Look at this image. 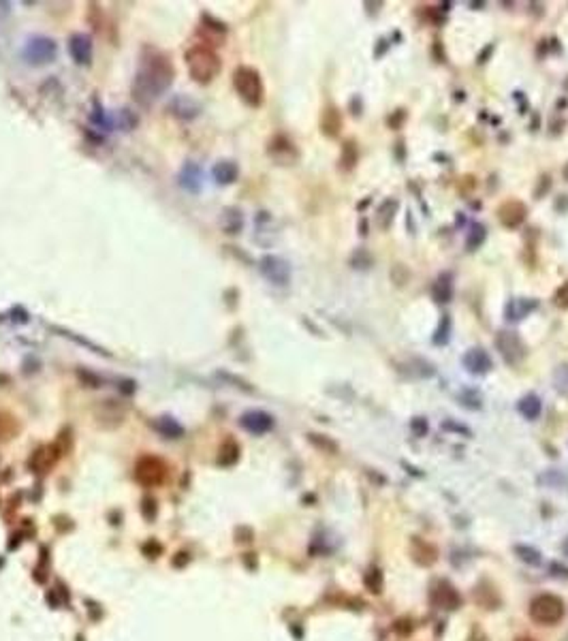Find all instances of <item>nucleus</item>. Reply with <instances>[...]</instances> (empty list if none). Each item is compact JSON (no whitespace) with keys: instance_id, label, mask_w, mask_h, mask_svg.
<instances>
[{"instance_id":"1","label":"nucleus","mask_w":568,"mask_h":641,"mask_svg":"<svg viewBox=\"0 0 568 641\" xmlns=\"http://www.w3.org/2000/svg\"><path fill=\"white\" fill-rule=\"evenodd\" d=\"M175 71L169 56L160 50L146 48L139 56V67L133 80V97L139 105H152L173 84Z\"/></svg>"},{"instance_id":"2","label":"nucleus","mask_w":568,"mask_h":641,"mask_svg":"<svg viewBox=\"0 0 568 641\" xmlns=\"http://www.w3.org/2000/svg\"><path fill=\"white\" fill-rule=\"evenodd\" d=\"M184 60L192 82L197 84H209L220 73V58L207 45H192L186 52Z\"/></svg>"},{"instance_id":"3","label":"nucleus","mask_w":568,"mask_h":641,"mask_svg":"<svg viewBox=\"0 0 568 641\" xmlns=\"http://www.w3.org/2000/svg\"><path fill=\"white\" fill-rule=\"evenodd\" d=\"M233 86L239 99L250 107H261L265 99V88L261 73L252 67H237L233 73Z\"/></svg>"},{"instance_id":"4","label":"nucleus","mask_w":568,"mask_h":641,"mask_svg":"<svg viewBox=\"0 0 568 641\" xmlns=\"http://www.w3.org/2000/svg\"><path fill=\"white\" fill-rule=\"evenodd\" d=\"M564 613H566L564 600L559 596H555V594H549V592L534 596L532 603H530V618L534 622L542 624V626L557 624L564 618Z\"/></svg>"},{"instance_id":"5","label":"nucleus","mask_w":568,"mask_h":641,"mask_svg":"<svg viewBox=\"0 0 568 641\" xmlns=\"http://www.w3.org/2000/svg\"><path fill=\"white\" fill-rule=\"evenodd\" d=\"M493 345H496V349L500 351L502 360H504L508 366H519V364L523 362L525 353H528L523 340H521L515 332H508V330L498 332Z\"/></svg>"},{"instance_id":"6","label":"nucleus","mask_w":568,"mask_h":641,"mask_svg":"<svg viewBox=\"0 0 568 641\" xmlns=\"http://www.w3.org/2000/svg\"><path fill=\"white\" fill-rule=\"evenodd\" d=\"M135 479L146 488H156L167 479V464L160 458L143 456L135 466Z\"/></svg>"},{"instance_id":"7","label":"nucleus","mask_w":568,"mask_h":641,"mask_svg":"<svg viewBox=\"0 0 568 641\" xmlns=\"http://www.w3.org/2000/svg\"><path fill=\"white\" fill-rule=\"evenodd\" d=\"M258 271L265 280H269L271 284H278V286H284L291 282V265L275 254H265L258 261Z\"/></svg>"},{"instance_id":"8","label":"nucleus","mask_w":568,"mask_h":641,"mask_svg":"<svg viewBox=\"0 0 568 641\" xmlns=\"http://www.w3.org/2000/svg\"><path fill=\"white\" fill-rule=\"evenodd\" d=\"M56 54H58V45L54 39L50 37H33L26 48H24V58L31 63V65H48V63H54L56 60Z\"/></svg>"},{"instance_id":"9","label":"nucleus","mask_w":568,"mask_h":641,"mask_svg":"<svg viewBox=\"0 0 568 641\" xmlns=\"http://www.w3.org/2000/svg\"><path fill=\"white\" fill-rule=\"evenodd\" d=\"M462 364H464V368H466L470 375H474V377L487 375V372L491 370V366H493L489 353H487L485 349H481V347L468 349V351L464 353V357H462Z\"/></svg>"},{"instance_id":"10","label":"nucleus","mask_w":568,"mask_h":641,"mask_svg":"<svg viewBox=\"0 0 568 641\" xmlns=\"http://www.w3.org/2000/svg\"><path fill=\"white\" fill-rule=\"evenodd\" d=\"M498 218L506 229H517L528 218V208H525L523 201L510 199V201H506L498 208Z\"/></svg>"},{"instance_id":"11","label":"nucleus","mask_w":568,"mask_h":641,"mask_svg":"<svg viewBox=\"0 0 568 641\" xmlns=\"http://www.w3.org/2000/svg\"><path fill=\"white\" fill-rule=\"evenodd\" d=\"M92 39L84 33H75L69 39V54L77 65H90L92 63Z\"/></svg>"},{"instance_id":"12","label":"nucleus","mask_w":568,"mask_h":641,"mask_svg":"<svg viewBox=\"0 0 568 641\" xmlns=\"http://www.w3.org/2000/svg\"><path fill=\"white\" fill-rule=\"evenodd\" d=\"M267 152H269V156H273V158H275L278 163H282V165H289V163H293V161L297 158V150H295L293 141L287 139L284 135L273 137V139L269 141Z\"/></svg>"},{"instance_id":"13","label":"nucleus","mask_w":568,"mask_h":641,"mask_svg":"<svg viewBox=\"0 0 568 641\" xmlns=\"http://www.w3.org/2000/svg\"><path fill=\"white\" fill-rule=\"evenodd\" d=\"M167 109H169L175 118H180V120H192V118L199 116L201 105H199L195 99L186 97V95H175V97L169 101Z\"/></svg>"},{"instance_id":"14","label":"nucleus","mask_w":568,"mask_h":641,"mask_svg":"<svg viewBox=\"0 0 568 641\" xmlns=\"http://www.w3.org/2000/svg\"><path fill=\"white\" fill-rule=\"evenodd\" d=\"M239 424L250 434H265L273 428V417L263 413V411H248V413L241 415Z\"/></svg>"},{"instance_id":"15","label":"nucleus","mask_w":568,"mask_h":641,"mask_svg":"<svg viewBox=\"0 0 568 641\" xmlns=\"http://www.w3.org/2000/svg\"><path fill=\"white\" fill-rule=\"evenodd\" d=\"M432 600L442 609H455L462 598L449 581H438L432 590Z\"/></svg>"},{"instance_id":"16","label":"nucleus","mask_w":568,"mask_h":641,"mask_svg":"<svg viewBox=\"0 0 568 641\" xmlns=\"http://www.w3.org/2000/svg\"><path fill=\"white\" fill-rule=\"evenodd\" d=\"M432 295L438 303H449L453 299V276L447 271L440 274L432 284Z\"/></svg>"},{"instance_id":"17","label":"nucleus","mask_w":568,"mask_h":641,"mask_svg":"<svg viewBox=\"0 0 568 641\" xmlns=\"http://www.w3.org/2000/svg\"><path fill=\"white\" fill-rule=\"evenodd\" d=\"M212 176L218 184H233L239 176V169L233 161H218L212 169Z\"/></svg>"},{"instance_id":"18","label":"nucleus","mask_w":568,"mask_h":641,"mask_svg":"<svg viewBox=\"0 0 568 641\" xmlns=\"http://www.w3.org/2000/svg\"><path fill=\"white\" fill-rule=\"evenodd\" d=\"M321 129L327 137H338L342 129V116L336 107H327L321 118Z\"/></svg>"},{"instance_id":"19","label":"nucleus","mask_w":568,"mask_h":641,"mask_svg":"<svg viewBox=\"0 0 568 641\" xmlns=\"http://www.w3.org/2000/svg\"><path fill=\"white\" fill-rule=\"evenodd\" d=\"M180 184H182L186 190L197 193V190L201 188V169H199V165L186 163L184 169H182V173H180Z\"/></svg>"},{"instance_id":"20","label":"nucleus","mask_w":568,"mask_h":641,"mask_svg":"<svg viewBox=\"0 0 568 641\" xmlns=\"http://www.w3.org/2000/svg\"><path fill=\"white\" fill-rule=\"evenodd\" d=\"M517 411H519L528 421H534V419H538V415H540V411H542V404H540L538 396L528 394V396H523V398L517 402Z\"/></svg>"},{"instance_id":"21","label":"nucleus","mask_w":568,"mask_h":641,"mask_svg":"<svg viewBox=\"0 0 568 641\" xmlns=\"http://www.w3.org/2000/svg\"><path fill=\"white\" fill-rule=\"evenodd\" d=\"M398 208H400V201L398 199H385L378 208V214H376V220L381 225V229H389L395 220V214H398Z\"/></svg>"},{"instance_id":"22","label":"nucleus","mask_w":568,"mask_h":641,"mask_svg":"<svg viewBox=\"0 0 568 641\" xmlns=\"http://www.w3.org/2000/svg\"><path fill=\"white\" fill-rule=\"evenodd\" d=\"M451 330H453V320H451V316H449V314H442V316H440V323H438V328H436V332L432 334V345H436V347L449 345V340H451Z\"/></svg>"},{"instance_id":"23","label":"nucleus","mask_w":568,"mask_h":641,"mask_svg":"<svg viewBox=\"0 0 568 641\" xmlns=\"http://www.w3.org/2000/svg\"><path fill=\"white\" fill-rule=\"evenodd\" d=\"M485 237H487V229H485V225H481V222H472V225H470V231H468V235H466V248H468L470 252L479 250V248L483 246Z\"/></svg>"},{"instance_id":"24","label":"nucleus","mask_w":568,"mask_h":641,"mask_svg":"<svg viewBox=\"0 0 568 641\" xmlns=\"http://www.w3.org/2000/svg\"><path fill=\"white\" fill-rule=\"evenodd\" d=\"M538 303L536 301H528V299H510L508 301V306H506V318L508 320H517V318H521L525 312H530L532 308H536Z\"/></svg>"},{"instance_id":"25","label":"nucleus","mask_w":568,"mask_h":641,"mask_svg":"<svg viewBox=\"0 0 568 641\" xmlns=\"http://www.w3.org/2000/svg\"><path fill=\"white\" fill-rule=\"evenodd\" d=\"M357 161H359V148H357V144H355L353 139H349V141L344 144V148H342L340 167H342L344 171H351V169H355Z\"/></svg>"},{"instance_id":"26","label":"nucleus","mask_w":568,"mask_h":641,"mask_svg":"<svg viewBox=\"0 0 568 641\" xmlns=\"http://www.w3.org/2000/svg\"><path fill=\"white\" fill-rule=\"evenodd\" d=\"M241 212L239 210H235V208H229V210H224V214H222V229L226 231V233H237L239 229H241Z\"/></svg>"},{"instance_id":"27","label":"nucleus","mask_w":568,"mask_h":641,"mask_svg":"<svg viewBox=\"0 0 568 641\" xmlns=\"http://www.w3.org/2000/svg\"><path fill=\"white\" fill-rule=\"evenodd\" d=\"M553 387L559 396L568 398V364H559L553 370Z\"/></svg>"},{"instance_id":"28","label":"nucleus","mask_w":568,"mask_h":641,"mask_svg":"<svg viewBox=\"0 0 568 641\" xmlns=\"http://www.w3.org/2000/svg\"><path fill=\"white\" fill-rule=\"evenodd\" d=\"M156 430L158 432H163L165 436H171V438H178L180 434H182V426H178L173 419H169V417H160L156 424Z\"/></svg>"},{"instance_id":"29","label":"nucleus","mask_w":568,"mask_h":641,"mask_svg":"<svg viewBox=\"0 0 568 641\" xmlns=\"http://www.w3.org/2000/svg\"><path fill=\"white\" fill-rule=\"evenodd\" d=\"M237 458H239V447H237L233 441L224 443V445H222V449H220V458H218V462H220V464H224V466H231L233 462H237Z\"/></svg>"},{"instance_id":"30","label":"nucleus","mask_w":568,"mask_h":641,"mask_svg":"<svg viewBox=\"0 0 568 641\" xmlns=\"http://www.w3.org/2000/svg\"><path fill=\"white\" fill-rule=\"evenodd\" d=\"M515 554H517L523 562H528V564H540V551L534 549V547L517 545V547H515Z\"/></svg>"},{"instance_id":"31","label":"nucleus","mask_w":568,"mask_h":641,"mask_svg":"<svg viewBox=\"0 0 568 641\" xmlns=\"http://www.w3.org/2000/svg\"><path fill=\"white\" fill-rule=\"evenodd\" d=\"M372 263H374V259H372V254H370L368 250H357V252L351 257V265H353L355 269H370Z\"/></svg>"},{"instance_id":"32","label":"nucleus","mask_w":568,"mask_h":641,"mask_svg":"<svg viewBox=\"0 0 568 641\" xmlns=\"http://www.w3.org/2000/svg\"><path fill=\"white\" fill-rule=\"evenodd\" d=\"M118 126H120L122 131L135 129V126H137V116H135L131 109H120V112H118Z\"/></svg>"},{"instance_id":"33","label":"nucleus","mask_w":568,"mask_h":641,"mask_svg":"<svg viewBox=\"0 0 568 641\" xmlns=\"http://www.w3.org/2000/svg\"><path fill=\"white\" fill-rule=\"evenodd\" d=\"M553 303L559 310H568V282H564V284L557 286V291L553 293Z\"/></svg>"},{"instance_id":"34","label":"nucleus","mask_w":568,"mask_h":641,"mask_svg":"<svg viewBox=\"0 0 568 641\" xmlns=\"http://www.w3.org/2000/svg\"><path fill=\"white\" fill-rule=\"evenodd\" d=\"M310 441L315 443V445H319V447H325L327 451H338V447H336V443H332V441H327V438H321V434H310Z\"/></svg>"},{"instance_id":"35","label":"nucleus","mask_w":568,"mask_h":641,"mask_svg":"<svg viewBox=\"0 0 568 641\" xmlns=\"http://www.w3.org/2000/svg\"><path fill=\"white\" fill-rule=\"evenodd\" d=\"M413 430H415V434L425 436V432H427V421H425L423 417H417V419L413 421Z\"/></svg>"},{"instance_id":"36","label":"nucleus","mask_w":568,"mask_h":641,"mask_svg":"<svg viewBox=\"0 0 568 641\" xmlns=\"http://www.w3.org/2000/svg\"><path fill=\"white\" fill-rule=\"evenodd\" d=\"M9 14H11V3H3V0H0V22H3Z\"/></svg>"},{"instance_id":"37","label":"nucleus","mask_w":568,"mask_h":641,"mask_svg":"<svg viewBox=\"0 0 568 641\" xmlns=\"http://www.w3.org/2000/svg\"><path fill=\"white\" fill-rule=\"evenodd\" d=\"M517 641H534V639H530V637H521V639H517Z\"/></svg>"}]
</instances>
